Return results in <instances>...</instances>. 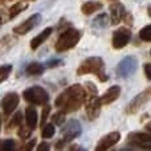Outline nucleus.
I'll return each instance as SVG.
<instances>
[{
  "mask_svg": "<svg viewBox=\"0 0 151 151\" xmlns=\"http://www.w3.org/2000/svg\"><path fill=\"white\" fill-rule=\"evenodd\" d=\"M83 98H85V93H83L82 85L74 83V85L66 88L63 93L58 94V97L55 101V106L64 114H68V113L76 111L82 106Z\"/></svg>",
  "mask_w": 151,
  "mask_h": 151,
  "instance_id": "1",
  "label": "nucleus"
},
{
  "mask_svg": "<svg viewBox=\"0 0 151 151\" xmlns=\"http://www.w3.org/2000/svg\"><path fill=\"white\" fill-rule=\"evenodd\" d=\"M83 88V93H85V98H83V104H85L86 109V117L89 121H96L99 117L101 113V99L98 97V90L97 86L94 85L91 81L85 82Z\"/></svg>",
  "mask_w": 151,
  "mask_h": 151,
  "instance_id": "2",
  "label": "nucleus"
},
{
  "mask_svg": "<svg viewBox=\"0 0 151 151\" xmlns=\"http://www.w3.org/2000/svg\"><path fill=\"white\" fill-rule=\"evenodd\" d=\"M78 76H85V74H94L101 82H106L109 80V76L106 73V68H105V61L102 57L98 56H91L83 60L80 64L76 72Z\"/></svg>",
  "mask_w": 151,
  "mask_h": 151,
  "instance_id": "3",
  "label": "nucleus"
},
{
  "mask_svg": "<svg viewBox=\"0 0 151 151\" xmlns=\"http://www.w3.org/2000/svg\"><path fill=\"white\" fill-rule=\"evenodd\" d=\"M81 36H82V33H81V31H78V29L66 28L65 31L58 36V39L56 40V42H55L56 52L63 53V52H66V50L73 49L76 45L80 42Z\"/></svg>",
  "mask_w": 151,
  "mask_h": 151,
  "instance_id": "4",
  "label": "nucleus"
},
{
  "mask_svg": "<svg viewBox=\"0 0 151 151\" xmlns=\"http://www.w3.org/2000/svg\"><path fill=\"white\" fill-rule=\"evenodd\" d=\"M82 134V126L77 119H70L68 121L65 126L61 130V138L56 142L55 147L56 149H63L66 143H70L72 141L77 139Z\"/></svg>",
  "mask_w": 151,
  "mask_h": 151,
  "instance_id": "5",
  "label": "nucleus"
},
{
  "mask_svg": "<svg viewBox=\"0 0 151 151\" xmlns=\"http://www.w3.org/2000/svg\"><path fill=\"white\" fill-rule=\"evenodd\" d=\"M23 98L25 99L28 104L36 105V106H42V105L48 104L49 101V94L42 86H31V88L25 89L23 91Z\"/></svg>",
  "mask_w": 151,
  "mask_h": 151,
  "instance_id": "6",
  "label": "nucleus"
},
{
  "mask_svg": "<svg viewBox=\"0 0 151 151\" xmlns=\"http://www.w3.org/2000/svg\"><path fill=\"white\" fill-rule=\"evenodd\" d=\"M138 69V60L135 56H126L125 58L118 63L117 69H115V74L119 78H129L131 77Z\"/></svg>",
  "mask_w": 151,
  "mask_h": 151,
  "instance_id": "7",
  "label": "nucleus"
},
{
  "mask_svg": "<svg viewBox=\"0 0 151 151\" xmlns=\"http://www.w3.org/2000/svg\"><path fill=\"white\" fill-rule=\"evenodd\" d=\"M150 93H151L150 88H146L143 91L137 94L130 101V104L127 105V107H126V114H129V115L137 114V113L145 106V104H147V101L150 99Z\"/></svg>",
  "mask_w": 151,
  "mask_h": 151,
  "instance_id": "8",
  "label": "nucleus"
},
{
  "mask_svg": "<svg viewBox=\"0 0 151 151\" xmlns=\"http://www.w3.org/2000/svg\"><path fill=\"white\" fill-rule=\"evenodd\" d=\"M127 143L138 149L150 150L151 149V135L150 133H142V131H133L127 135Z\"/></svg>",
  "mask_w": 151,
  "mask_h": 151,
  "instance_id": "9",
  "label": "nucleus"
},
{
  "mask_svg": "<svg viewBox=\"0 0 151 151\" xmlns=\"http://www.w3.org/2000/svg\"><path fill=\"white\" fill-rule=\"evenodd\" d=\"M131 40V31L126 27L118 28L117 31L113 32L111 37V45L114 49H122L130 42Z\"/></svg>",
  "mask_w": 151,
  "mask_h": 151,
  "instance_id": "10",
  "label": "nucleus"
},
{
  "mask_svg": "<svg viewBox=\"0 0 151 151\" xmlns=\"http://www.w3.org/2000/svg\"><path fill=\"white\" fill-rule=\"evenodd\" d=\"M40 23H41V15H40V13H35V15L29 16L27 20H24L23 23L16 25L15 28H13V33L17 35V36L27 35L28 32H31L32 29L36 28Z\"/></svg>",
  "mask_w": 151,
  "mask_h": 151,
  "instance_id": "11",
  "label": "nucleus"
},
{
  "mask_svg": "<svg viewBox=\"0 0 151 151\" xmlns=\"http://www.w3.org/2000/svg\"><path fill=\"white\" fill-rule=\"evenodd\" d=\"M20 104V97H19L17 93H11L5 94L4 98L1 99V109H3V114L4 117H9L13 111L16 110V107Z\"/></svg>",
  "mask_w": 151,
  "mask_h": 151,
  "instance_id": "12",
  "label": "nucleus"
},
{
  "mask_svg": "<svg viewBox=\"0 0 151 151\" xmlns=\"http://www.w3.org/2000/svg\"><path fill=\"white\" fill-rule=\"evenodd\" d=\"M121 141V133L119 131H111V133L106 134L105 137H102L98 141L96 146L97 151H104V150H109L110 147L115 146L118 142Z\"/></svg>",
  "mask_w": 151,
  "mask_h": 151,
  "instance_id": "13",
  "label": "nucleus"
},
{
  "mask_svg": "<svg viewBox=\"0 0 151 151\" xmlns=\"http://www.w3.org/2000/svg\"><path fill=\"white\" fill-rule=\"evenodd\" d=\"M126 15V8L122 3H114L110 5V23L113 25H118L121 21H123Z\"/></svg>",
  "mask_w": 151,
  "mask_h": 151,
  "instance_id": "14",
  "label": "nucleus"
},
{
  "mask_svg": "<svg viewBox=\"0 0 151 151\" xmlns=\"http://www.w3.org/2000/svg\"><path fill=\"white\" fill-rule=\"evenodd\" d=\"M119 94H121V86H118V85L110 86V88L107 89V90L105 91V93L102 94L101 97H99V99H101V104L102 105H110V104H113V102H115L118 99Z\"/></svg>",
  "mask_w": 151,
  "mask_h": 151,
  "instance_id": "15",
  "label": "nucleus"
},
{
  "mask_svg": "<svg viewBox=\"0 0 151 151\" xmlns=\"http://www.w3.org/2000/svg\"><path fill=\"white\" fill-rule=\"evenodd\" d=\"M52 32H53V28L48 27V28H45L44 31L40 32V33L37 35L36 37H33V39L31 40V42H29V47H31V49H32V50L39 49V48L41 47V45L48 40V37L52 35Z\"/></svg>",
  "mask_w": 151,
  "mask_h": 151,
  "instance_id": "16",
  "label": "nucleus"
},
{
  "mask_svg": "<svg viewBox=\"0 0 151 151\" xmlns=\"http://www.w3.org/2000/svg\"><path fill=\"white\" fill-rule=\"evenodd\" d=\"M17 44V37L12 36V35H5L0 39V55L9 52L15 45Z\"/></svg>",
  "mask_w": 151,
  "mask_h": 151,
  "instance_id": "17",
  "label": "nucleus"
},
{
  "mask_svg": "<svg viewBox=\"0 0 151 151\" xmlns=\"http://www.w3.org/2000/svg\"><path fill=\"white\" fill-rule=\"evenodd\" d=\"M25 125L32 130H35L39 125V115L33 106H28L25 109Z\"/></svg>",
  "mask_w": 151,
  "mask_h": 151,
  "instance_id": "18",
  "label": "nucleus"
},
{
  "mask_svg": "<svg viewBox=\"0 0 151 151\" xmlns=\"http://www.w3.org/2000/svg\"><path fill=\"white\" fill-rule=\"evenodd\" d=\"M102 8V3L101 1H96V0H90V1H85L81 5V12L85 16H90L93 13L98 12Z\"/></svg>",
  "mask_w": 151,
  "mask_h": 151,
  "instance_id": "19",
  "label": "nucleus"
},
{
  "mask_svg": "<svg viewBox=\"0 0 151 151\" xmlns=\"http://www.w3.org/2000/svg\"><path fill=\"white\" fill-rule=\"evenodd\" d=\"M45 65L41 63H31L28 66L25 68V73L28 76H40L44 73L45 70Z\"/></svg>",
  "mask_w": 151,
  "mask_h": 151,
  "instance_id": "20",
  "label": "nucleus"
},
{
  "mask_svg": "<svg viewBox=\"0 0 151 151\" xmlns=\"http://www.w3.org/2000/svg\"><path fill=\"white\" fill-rule=\"evenodd\" d=\"M109 16L106 13H101L98 15L96 19L93 20V28H97V29H104L109 25Z\"/></svg>",
  "mask_w": 151,
  "mask_h": 151,
  "instance_id": "21",
  "label": "nucleus"
},
{
  "mask_svg": "<svg viewBox=\"0 0 151 151\" xmlns=\"http://www.w3.org/2000/svg\"><path fill=\"white\" fill-rule=\"evenodd\" d=\"M27 8H28V4H27V3H24V1L15 3V4L9 8V11H8V13H9V19L16 17L19 13H21L23 11H25Z\"/></svg>",
  "mask_w": 151,
  "mask_h": 151,
  "instance_id": "22",
  "label": "nucleus"
},
{
  "mask_svg": "<svg viewBox=\"0 0 151 151\" xmlns=\"http://www.w3.org/2000/svg\"><path fill=\"white\" fill-rule=\"evenodd\" d=\"M21 123H23V114H21L20 111H16L15 115L9 119V122H8V125H7V127L5 129H7V130H13V129L19 127Z\"/></svg>",
  "mask_w": 151,
  "mask_h": 151,
  "instance_id": "23",
  "label": "nucleus"
},
{
  "mask_svg": "<svg viewBox=\"0 0 151 151\" xmlns=\"http://www.w3.org/2000/svg\"><path fill=\"white\" fill-rule=\"evenodd\" d=\"M56 133V129H55V125L53 123H47L45 122L42 125V129H41V137L44 139H49L55 135Z\"/></svg>",
  "mask_w": 151,
  "mask_h": 151,
  "instance_id": "24",
  "label": "nucleus"
},
{
  "mask_svg": "<svg viewBox=\"0 0 151 151\" xmlns=\"http://www.w3.org/2000/svg\"><path fill=\"white\" fill-rule=\"evenodd\" d=\"M11 73H12V65L11 64L0 65V83H3L5 80H8Z\"/></svg>",
  "mask_w": 151,
  "mask_h": 151,
  "instance_id": "25",
  "label": "nucleus"
},
{
  "mask_svg": "<svg viewBox=\"0 0 151 151\" xmlns=\"http://www.w3.org/2000/svg\"><path fill=\"white\" fill-rule=\"evenodd\" d=\"M139 39H141L142 41H146V42L151 41V25L150 24L145 25L143 28L139 31Z\"/></svg>",
  "mask_w": 151,
  "mask_h": 151,
  "instance_id": "26",
  "label": "nucleus"
},
{
  "mask_svg": "<svg viewBox=\"0 0 151 151\" xmlns=\"http://www.w3.org/2000/svg\"><path fill=\"white\" fill-rule=\"evenodd\" d=\"M16 149V142L13 139L0 141V151H12Z\"/></svg>",
  "mask_w": 151,
  "mask_h": 151,
  "instance_id": "27",
  "label": "nucleus"
},
{
  "mask_svg": "<svg viewBox=\"0 0 151 151\" xmlns=\"http://www.w3.org/2000/svg\"><path fill=\"white\" fill-rule=\"evenodd\" d=\"M32 134V129H29L28 126H19V131H17V135L20 137V139L23 141H27V139L31 137Z\"/></svg>",
  "mask_w": 151,
  "mask_h": 151,
  "instance_id": "28",
  "label": "nucleus"
},
{
  "mask_svg": "<svg viewBox=\"0 0 151 151\" xmlns=\"http://www.w3.org/2000/svg\"><path fill=\"white\" fill-rule=\"evenodd\" d=\"M65 115L66 114H64L63 111H60V110H58L55 115H52V123H53V125H57V126L63 125L64 121H65Z\"/></svg>",
  "mask_w": 151,
  "mask_h": 151,
  "instance_id": "29",
  "label": "nucleus"
},
{
  "mask_svg": "<svg viewBox=\"0 0 151 151\" xmlns=\"http://www.w3.org/2000/svg\"><path fill=\"white\" fill-rule=\"evenodd\" d=\"M42 106H44V109H42V114H41V126L47 122L48 117H49V113H50V106L49 105L45 104V105H42Z\"/></svg>",
  "mask_w": 151,
  "mask_h": 151,
  "instance_id": "30",
  "label": "nucleus"
},
{
  "mask_svg": "<svg viewBox=\"0 0 151 151\" xmlns=\"http://www.w3.org/2000/svg\"><path fill=\"white\" fill-rule=\"evenodd\" d=\"M44 65H45V68L47 69H53V68H57V66L63 65V61L57 60V58H53V60H49L48 63H45Z\"/></svg>",
  "mask_w": 151,
  "mask_h": 151,
  "instance_id": "31",
  "label": "nucleus"
},
{
  "mask_svg": "<svg viewBox=\"0 0 151 151\" xmlns=\"http://www.w3.org/2000/svg\"><path fill=\"white\" fill-rule=\"evenodd\" d=\"M36 142H37L36 139H32V141H29V142H27V143H24L23 146H20V147H19V150H21V151H24V150H25V151L32 150L35 146H36Z\"/></svg>",
  "mask_w": 151,
  "mask_h": 151,
  "instance_id": "32",
  "label": "nucleus"
},
{
  "mask_svg": "<svg viewBox=\"0 0 151 151\" xmlns=\"http://www.w3.org/2000/svg\"><path fill=\"white\" fill-rule=\"evenodd\" d=\"M49 149H50V146L48 145V142H42L41 145L37 146V151H48Z\"/></svg>",
  "mask_w": 151,
  "mask_h": 151,
  "instance_id": "33",
  "label": "nucleus"
},
{
  "mask_svg": "<svg viewBox=\"0 0 151 151\" xmlns=\"http://www.w3.org/2000/svg\"><path fill=\"white\" fill-rule=\"evenodd\" d=\"M143 70H145V76H146V78L150 81L151 80V74H150V64L149 63L143 65Z\"/></svg>",
  "mask_w": 151,
  "mask_h": 151,
  "instance_id": "34",
  "label": "nucleus"
},
{
  "mask_svg": "<svg viewBox=\"0 0 151 151\" xmlns=\"http://www.w3.org/2000/svg\"><path fill=\"white\" fill-rule=\"evenodd\" d=\"M69 150H83V147L77 146V145H76V146H70V147H69Z\"/></svg>",
  "mask_w": 151,
  "mask_h": 151,
  "instance_id": "35",
  "label": "nucleus"
},
{
  "mask_svg": "<svg viewBox=\"0 0 151 151\" xmlns=\"http://www.w3.org/2000/svg\"><path fill=\"white\" fill-rule=\"evenodd\" d=\"M0 129H1V115H0Z\"/></svg>",
  "mask_w": 151,
  "mask_h": 151,
  "instance_id": "36",
  "label": "nucleus"
},
{
  "mask_svg": "<svg viewBox=\"0 0 151 151\" xmlns=\"http://www.w3.org/2000/svg\"><path fill=\"white\" fill-rule=\"evenodd\" d=\"M1 21H3V20H1V16H0V25H1Z\"/></svg>",
  "mask_w": 151,
  "mask_h": 151,
  "instance_id": "37",
  "label": "nucleus"
},
{
  "mask_svg": "<svg viewBox=\"0 0 151 151\" xmlns=\"http://www.w3.org/2000/svg\"><path fill=\"white\" fill-rule=\"evenodd\" d=\"M1 1H3V0H0V4H1Z\"/></svg>",
  "mask_w": 151,
  "mask_h": 151,
  "instance_id": "38",
  "label": "nucleus"
}]
</instances>
